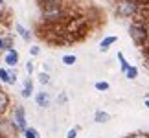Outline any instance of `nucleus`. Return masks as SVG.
Returning a JSON list of instances; mask_svg holds the SVG:
<instances>
[{
    "label": "nucleus",
    "mask_w": 149,
    "mask_h": 138,
    "mask_svg": "<svg viewBox=\"0 0 149 138\" xmlns=\"http://www.w3.org/2000/svg\"><path fill=\"white\" fill-rule=\"evenodd\" d=\"M129 35H131V39H133V43L136 46H144L149 41V26H146L144 22H140V20H134L133 24L129 26Z\"/></svg>",
    "instance_id": "f257e3e1"
},
{
    "label": "nucleus",
    "mask_w": 149,
    "mask_h": 138,
    "mask_svg": "<svg viewBox=\"0 0 149 138\" xmlns=\"http://www.w3.org/2000/svg\"><path fill=\"white\" fill-rule=\"evenodd\" d=\"M116 13H118V17H122V19L136 17V13H138V6H136L134 0H120L118 8H116Z\"/></svg>",
    "instance_id": "f03ea898"
},
{
    "label": "nucleus",
    "mask_w": 149,
    "mask_h": 138,
    "mask_svg": "<svg viewBox=\"0 0 149 138\" xmlns=\"http://www.w3.org/2000/svg\"><path fill=\"white\" fill-rule=\"evenodd\" d=\"M11 122L15 123V127L17 131H24L28 129V125H26V112H24V107H20V105H17L15 107V111H13V120Z\"/></svg>",
    "instance_id": "7ed1b4c3"
},
{
    "label": "nucleus",
    "mask_w": 149,
    "mask_h": 138,
    "mask_svg": "<svg viewBox=\"0 0 149 138\" xmlns=\"http://www.w3.org/2000/svg\"><path fill=\"white\" fill-rule=\"evenodd\" d=\"M17 127L11 120H6V118H0V138H15L17 136Z\"/></svg>",
    "instance_id": "20e7f679"
},
{
    "label": "nucleus",
    "mask_w": 149,
    "mask_h": 138,
    "mask_svg": "<svg viewBox=\"0 0 149 138\" xmlns=\"http://www.w3.org/2000/svg\"><path fill=\"white\" fill-rule=\"evenodd\" d=\"M4 63H6V65H9V66H15L17 63H19V52L11 48V50L8 52V54H6V57H4Z\"/></svg>",
    "instance_id": "39448f33"
},
{
    "label": "nucleus",
    "mask_w": 149,
    "mask_h": 138,
    "mask_svg": "<svg viewBox=\"0 0 149 138\" xmlns=\"http://www.w3.org/2000/svg\"><path fill=\"white\" fill-rule=\"evenodd\" d=\"M8 107H9V96H8V92H4L0 89V116L8 111Z\"/></svg>",
    "instance_id": "423d86ee"
},
{
    "label": "nucleus",
    "mask_w": 149,
    "mask_h": 138,
    "mask_svg": "<svg viewBox=\"0 0 149 138\" xmlns=\"http://www.w3.org/2000/svg\"><path fill=\"white\" fill-rule=\"evenodd\" d=\"M35 101H37L39 107H48V105H50V96H48V92H39V94L35 96Z\"/></svg>",
    "instance_id": "0eeeda50"
},
{
    "label": "nucleus",
    "mask_w": 149,
    "mask_h": 138,
    "mask_svg": "<svg viewBox=\"0 0 149 138\" xmlns=\"http://www.w3.org/2000/svg\"><path fill=\"white\" fill-rule=\"evenodd\" d=\"M116 41H118V37H116V35H109V37H105V39H103V41L100 43V50H101V52H107V50H109V46H112Z\"/></svg>",
    "instance_id": "6e6552de"
},
{
    "label": "nucleus",
    "mask_w": 149,
    "mask_h": 138,
    "mask_svg": "<svg viewBox=\"0 0 149 138\" xmlns=\"http://www.w3.org/2000/svg\"><path fill=\"white\" fill-rule=\"evenodd\" d=\"M94 120L98 123H107V122H111V114L105 112V111H98V112L94 114Z\"/></svg>",
    "instance_id": "1a4fd4ad"
},
{
    "label": "nucleus",
    "mask_w": 149,
    "mask_h": 138,
    "mask_svg": "<svg viewBox=\"0 0 149 138\" xmlns=\"http://www.w3.org/2000/svg\"><path fill=\"white\" fill-rule=\"evenodd\" d=\"M31 90H33V83H31V79L28 77L26 83H24V89H22V96H24V98H30L31 96Z\"/></svg>",
    "instance_id": "9d476101"
},
{
    "label": "nucleus",
    "mask_w": 149,
    "mask_h": 138,
    "mask_svg": "<svg viewBox=\"0 0 149 138\" xmlns=\"http://www.w3.org/2000/svg\"><path fill=\"white\" fill-rule=\"evenodd\" d=\"M17 31H19V35H20L22 39H24V41H30V39H31V33L28 31V30H26V28L22 26V24H17Z\"/></svg>",
    "instance_id": "9b49d317"
},
{
    "label": "nucleus",
    "mask_w": 149,
    "mask_h": 138,
    "mask_svg": "<svg viewBox=\"0 0 149 138\" xmlns=\"http://www.w3.org/2000/svg\"><path fill=\"white\" fill-rule=\"evenodd\" d=\"M125 76H127V79H136V77H138V68H136V66H129L127 72H125Z\"/></svg>",
    "instance_id": "f8f14e48"
},
{
    "label": "nucleus",
    "mask_w": 149,
    "mask_h": 138,
    "mask_svg": "<svg viewBox=\"0 0 149 138\" xmlns=\"http://www.w3.org/2000/svg\"><path fill=\"white\" fill-rule=\"evenodd\" d=\"M118 61H120V66H122V72L125 74V72H127V68H129L131 65L127 63V59L123 57V54H118Z\"/></svg>",
    "instance_id": "ddd939ff"
},
{
    "label": "nucleus",
    "mask_w": 149,
    "mask_h": 138,
    "mask_svg": "<svg viewBox=\"0 0 149 138\" xmlns=\"http://www.w3.org/2000/svg\"><path fill=\"white\" fill-rule=\"evenodd\" d=\"M109 89H111V85H109L107 81H98L96 83V90H100V92H105Z\"/></svg>",
    "instance_id": "4468645a"
},
{
    "label": "nucleus",
    "mask_w": 149,
    "mask_h": 138,
    "mask_svg": "<svg viewBox=\"0 0 149 138\" xmlns=\"http://www.w3.org/2000/svg\"><path fill=\"white\" fill-rule=\"evenodd\" d=\"M63 63H65L66 66H72L74 63H76V55H63Z\"/></svg>",
    "instance_id": "2eb2a0df"
},
{
    "label": "nucleus",
    "mask_w": 149,
    "mask_h": 138,
    "mask_svg": "<svg viewBox=\"0 0 149 138\" xmlns=\"http://www.w3.org/2000/svg\"><path fill=\"white\" fill-rule=\"evenodd\" d=\"M24 136L26 138H39V133L35 129H31V127H28L26 131H24Z\"/></svg>",
    "instance_id": "dca6fc26"
},
{
    "label": "nucleus",
    "mask_w": 149,
    "mask_h": 138,
    "mask_svg": "<svg viewBox=\"0 0 149 138\" xmlns=\"http://www.w3.org/2000/svg\"><path fill=\"white\" fill-rule=\"evenodd\" d=\"M0 79H2L4 83H9V70H6V68H0Z\"/></svg>",
    "instance_id": "f3484780"
},
{
    "label": "nucleus",
    "mask_w": 149,
    "mask_h": 138,
    "mask_svg": "<svg viewBox=\"0 0 149 138\" xmlns=\"http://www.w3.org/2000/svg\"><path fill=\"white\" fill-rule=\"evenodd\" d=\"M11 46H13V41H11V37H4V50L9 52Z\"/></svg>",
    "instance_id": "a211bd4d"
},
{
    "label": "nucleus",
    "mask_w": 149,
    "mask_h": 138,
    "mask_svg": "<svg viewBox=\"0 0 149 138\" xmlns=\"http://www.w3.org/2000/svg\"><path fill=\"white\" fill-rule=\"evenodd\" d=\"M39 81H41L42 85H46V83L50 81V76H48V74H44V72H42V74H39Z\"/></svg>",
    "instance_id": "6ab92c4d"
},
{
    "label": "nucleus",
    "mask_w": 149,
    "mask_h": 138,
    "mask_svg": "<svg viewBox=\"0 0 149 138\" xmlns=\"http://www.w3.org/2000/svg\"><path fill=\"white\" fill-rule=\"evenodd\" d=\"M76 136H77V127L70 129V131H68V135H66V138H76Z\"/></svg>",
    "instance_id": "aec40b11"
},
{
    "label": "nucleus",
    "mask_w": 149,
    "mask_h": 138,
    "mask_svg": "<svg viewBox=\"0 0 149 138\" xmlns=\"http://www.w3.org/2000/svg\"><path fill=\"white\" fill-rule=\"evenodd\" d=\"M129 138H149L147 133H134V135H131Z\"/></svg>",
    "instance_id": "412c9836"
},
{
    "label": "nucleus",
    "mask_w": 149,
    "mask_h": 138,
    "mask_svg": "<svg viewBox=\"0 0 149 138\" xmlns=\"http://www.w3.org/2000/svg\"><path fill=\"white\" fill-rule=\"evenodd\" d=\"M41 4H63V0H39Z\"/></svg>",
    "instance_id": "4be33fe9"
},
{
    "label": "nucleus",
    "mask_w": 149,
    "mask_h": 138,
    "mask_svg": "<svg viewBox=\"0 0 149 138\" xmlns=\"http://www.w3.org/2000/svg\"><path fill=\"white\" fill-rule=\"evenodd\" d=\"M39 52H41V50H39V46H31V48H30V54L31 55H39Z\"/></svg>",
    "instance_id": "5701e85b"
},
{
    "label": "nucleus",
    "mask_w": 149,
    "mask_h": 138,
    "mask_svg": "<svg viewBox=\"0 0 149 138\" xmlns=\"http://www.w3.org/2000/svg\"><path fill=\"white\" fill-rule=\"evenodd\" d=\"M26 72H28V74L33 72V63H26Z\"/></svg>",
    "instance_id": "b1692460"
},
{
    "label": "nucleus",
    "mask_w": 149,
    "mask_h": 138,
    "mask_svg": "<svg viewBox=\"0 0 149 138\" xmlns=\"http://www.w3.org/2000/svg\"><path fill=\"white\" fill-rule=\"evenodd\" d=\"M2 50H4V39L0 37V52H2Z\"/></svg>",
    "instance_id": "393cba45"
},
{
    "label": "nucleus",
    "mask_w": 149,
    "mask_h": 138,
    "mask_svg": "<svg viewBox=\"0 0 149 138\" xmlns=\"http://www.w3.org/2000/svg\"><path fill=\"white\" fill-rule=\"evenodd\" d=\"M144 105H146V107L149 109V98H146V101H144Z\"/></svg>",
    "instance_id": "a878e982"
},
{
    "label": "nucleus",
    "mask_w": 149,
    "mask_h": 138,
    "mask_svg": "<svg viewBox=\"0 0 149 138\" xmlns=\"http://www.w3.org/2000/svg\"><path fill=\"white\" fill-rule=\"evenodd\" d=\"M2 6H4V0H0V8H2Z\"/></svg>",
    "instance_id": "bb28decb"
}]
</instances>
